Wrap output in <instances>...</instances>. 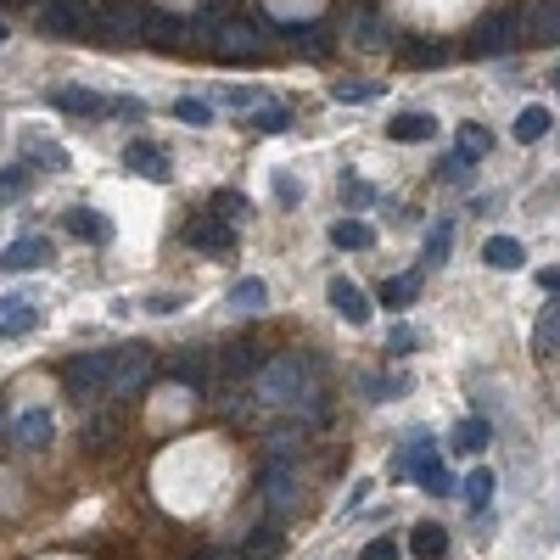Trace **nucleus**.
<instances>
[{"label":"nucleus","mask_w":560,"mask_h":560,"mask_svg":"<svg viewBox=\"0 0 560 560\" xmlns=\"http://www.w3.org/2000/svg\"><path fill=\"white\" fill-rule=\"evenodd\" d=\"M538 286H544V292L555 297V292H560V269H538Z\"/></svg>","instance_id":"obj_43"},{"label":"nucleus","mask_w":560,"mask_h":560,"mask_svg":"<svg viewBox=\"0 0 560 560\" xmlns=\"http://www.w3.org/2000/svg\"><path fill=\"white\" fill-rule=\"evenodd\" d=\"M331 96H336V101H353V107H359V101H376V96H381V79H336V84H331Z\"/></svg>","instance_id":"obj_30"},{"label":"nucleus","mask_w":560,"mask_h":560,"mask_svg":"<svg viewBox=\"0 0 560 560\" xmlns=\"http://www.w3.org/2000/svg\"><path fill=\"white\" fill-rule=\"evenodd\" d=\"M549 84H555V96H560V68H555V73H549Z\"/></svg>","instance_id":"obj_45"},{"label":"nucleus","mask_w":560,"mask_h":560,"mask_svg":"<svg viewBox=\"0 0 560 560\" xmlns=\"http://www.w3.org/2000/svg\"><path fill=\"white\" fill-rule=\"evenodd\" d=\"M359 560H398V544H392V538H370V544L359 549Z\"/></svg>","instance_id":"obj_39"},{"label":"nucleus","mask_w":560,"mask_h":560,"mask_svg":"<svg viewBox=\"0 0 560 560\" xmlns=\"http://www.w3.org/2000/svg\"><path fill=\"white\" fill-rule=\"evenodd\" d=\"M331 241L342 252H370V247H376V230H370L364 219H336L331 224Z\"/></svg>","instance_id":"obj_20"},{"label":"nucleus","mask_w":560,"mask_h":560,"mask_svg":"<svg viewBox=\"0 0 560 560\" xmlns=\"http://www.w3.org/2000/svg\"><path fill=\"white\" fill-rule=\"evenodd\" d=\"M415 482L426 493H437V499H448V493H460V482L448 476V465L443 460H426V465H415Z\"/></svg>","instance_id":"obj_25"},{"label":"nucleus","mask_w":560,"mask_h":560,"mask_svg":"<svg viewBox=\"0 0 560 560\" xmlns=\"http://www.w3.org/2000/svg\"><path fill=\"white\" fill-rule=\"evenodd\" d=\"M62 387H68L73 404H90L107 392V353H79V359L62 364Z\"/></svg>","instance_id":"obj_3"},{"label":"nucleus","mask_w":560,"mask_h":560,"mask_svg":"<svg viewBox=\"0 0 560 560\" xmlns=\"http://www.w3.org/2000/svg\"><path fill=\"white\" fill-rule=\"evenodd\" d=\"M510 135H516L521 146L544 140V135H549V112H544V107H521V112H516V124H510Z\"/></svg>","instance_id":"obj_27"},{"label":"nucleus","mask_w":560,"mask_h":560,"mask_svg":"<svg viewBox=\"0 0 560 560\" xmlns=\"http://www.w3.org/2000/svg\"><path fill=\"white\" fill-rule=\"evenodd\" d=\"M213 560H236V555H213Z\"/></svg>","instance_id":"obj_46"},{"label":"nucleus","mask_w":560,"mask_h":560,"mask_svg":"<svg viewBox=\"0 0 560 560\" xmlns=\"http://www.w3.org/2000/svg\"><path fill=\"white\" fill-rule=\"evenodd\" d=\"M387 353H392V359H409V353H415V331H409V325H392Z\"/></svg>","instance_id":"obj_37"},{"label":"nucleus","mask_w":560,"mask_h":560,"mask_svg":"<svg viewBox=\"0 0 560 560\" xmlns=\"http://www.w3.org/2000/svg\"><path fill=\"white\" fill-rule=\"evenodd\" d=\"M51 432H56V420L45 415V409H28V415H17V426H12V437L23 448H40V443H51Z\"/></svg>","instance_id":"obj_19"},{"label":"nucleus","mask_w":560,"mask_h":560,"mask_svg":"<svg viewBox=\"0 0 560 560\" xmlns=\"http://www.w3.org/2000/svg\"><path fill=\"white\" fill-rule=\"evenodd\" d=\"M297 493H303V488H297V471H292V465H286V460H269L264 465V499H269V510H292Z\"/></svg>","instance_id":"obj_10"},{"label":"nucleus","mask_w":560,"mask_h":560,"mask_svg":"<svg viewBox=\"0 0 560 560\" xmlns=\"http://www.w3.org/2000/svg\"><path fill=\"white\" fill-rule=\"evenodd\" d=\"M275 196L286 202V208H292V202H297L303 191H297V180H292V174H275Z\"/></svg>","instance_id":"obj_41"},{"label":"nucleus","mask_w":560,"mask_h":560,"mask_svg":"<svg viewBox=\"0 0 560 560\" xmlns=\"http://www.w3.org/2000/svg\"><path fill=\"white\" fill-rule=\"evenodd\" d=\"M392 140H404V146H420V140H437V118L432 112H398L387 124Z\"/></svg>","instance_id":"obj_14"},{"label":"nucleus","mask_w":560,"mask_h":560,"mask_svg":"<svg viewBox=\"0 0 560 560\" xmlns=\"http://www.w3.org/2000/svg\"><path fill=\"white\" fill-rule=\"evenodd\" d=\"M420 292V269H409V275H392L387 286H381V308H409Z\"/></svg>","instance_id":"obj_26"},{"label":"nucleus","mask_w":560,"mask_h":560,"mask_svg":"<svg viewBox=\"0 0 560 560\" xmlns=\"http://www.w3.org/2000/svg\"><path fill=\"white\" fill-rule=\"evenodd\" d=\"M174 118L191 124V129H208L213 124V107H208V101H196V96H185V101H174Z\"/></svg>","instance_id":"obj_33"},{"label":"nucleus","mask_w":560,"mask_h":560,"mask_svg":"<svg viewBox=\"0 0 560 560\" xmlns=\"http://www.w3.org/2000/svg\"><path fill=\"white\" fill-rule=\"evenodd\" d=\"M0 40H6V23H0Z\"/></svg>","instance_id":"obj_47"},{"label":"nucleus","mask_w":560,"mask_h":560,"mask_svg":"<svg viewBox=\"0 0 560 560\" xmlns=\"http://www.w3.org/2000/svg\"><path fill=\"white\" fill-rule=\"evenodd\" d=\"M493 482H499V476H493L488 465H476V471H471V476H465V482H460L465 504H471V510H488V504H493Z\"/></svg>","instance_id":"obj_24"},{"label":"nucleus","mask_w":560,"mask_h":560,"mask_svg":"<svg viewBox=\"0 0 560 560\" xmlns=\"http://www.w3.org/2000/svg\"><path fill=\"white\" fill-rule=\"evenodd\" d=\"M342 202H348V208H370V202H376V191H370L364 180H353V174H342Z\"/></svg>","instance_id":"obj_36"},{"label":"nucleus","mask_w":560,"mask_h":560,"mask_svg":"<svg viewBox=\"0 0 560 560\" xmlns=\"http://www.w3.org/2000/svg\"><path fill=\"white\" fill-rule=\"evenodd\" d=\"M40 264H51V241L45 236H23L0 252V269H40Z\"/></svg>","instance_id":"obj_12"},{"label":"nucleus","mask_w":560,"mask_h":560,"mask_svg":"<svg viewBox=\"0 0 560 560\" xmlns=\"http://www.w3.org/2000/svg\"><path fill=\"white\" fill-rule=\"evenodd\" d=\"M331 308H336V314H342L348 325H370V314H376V303L364 297V286H353L348 275L331 280Z\"/></svg>","instance_id":"obj_8"},{"label":"nucleus","mask_w":560,"mask_h":560,"mask_svg":"<svg viewBox=\"0 0 560 560\" xmlns=\"http://www.w3.org/2000/svg\"><path fill=\"white\" fill-rule=\"evenodd\" d=\"M23 157L28 163H45V168H68V152L51 146V140H23Z\"/></svg>","instance_id":"obj_32"},{"label":"nucleus","mask_w":560,"mask_h":560,"mask_svg":"<svg viewBox=\"0 0 560 560\" xmlns=\"http://www.w3.org/2000/svg\"><path fill=\"white\" fill-rule=\"evenodd\" d=\"M448 443L460 448V454H482V448L493 443V426L471 415V420H460V426H454V437H448Z\"/></svg>","instance_id":"obj_22"},{"label":"nucleus","mask_w":560,"mask_h":560,"mask_svg":"<svg viewBox=\"0 0 560 560\" xmlns=\"http://www.w3.org/2000/svg\"><path fill=\"white\" fill-rule=\"evenodd\" d=\"M157 359L146 342H129V348L107 353V392H118V398H129V392H140L146 381H152Z\"/></svg>","instance_id":"obj_2"},{"label":"nucleus","mask_w":560,"mask_h":560,"mask_svg":"<svg viewBox=\"0 0 560 560\" xmlns=\"http://www.w3.org/2000/svg\"><path fill=\"white\" fill-rule=\"evenodd\" d=\"M532 348L544 353V359H555L560 353V292L544 303V314H538V325H532Z\"/></svg>","instance_id":"obj_16"},{"label":"nucleus","mask_w":560,"mask_h":560,"mask_svg":"<svg viewBox=\"0 0 560 560\" xmlns=\"http://www.w3.org/2000/svg\"><path fill=\"white\" fill-rule=\"evenodd\" d=\"M264 353H258V342H247V336H236V342H224L219 348V376H252V370H264Z\"/></svg>","instance_id":"obj_11"},{"label":"nucleus","mask_w":560,"mask_h":560,"mask_svg":"<svg viewBox=\"0 0 560 560\" xmlns=\"http://www.w3.org/2000/svg\"><path fill=\"white\" fill-rule=\"evenodd\" d=\"M521 28H527V40H538V45L560 40V0H532Z\"/></svg>","instance_id":"obj_13"},{"label":"nucleus","mask_w":560,"mask_h":560,"mask_svg":"<svg viewBox=\"0 0 560 560\" xmlns=\"http://www.w3.org/2000/svg\"><path fill=\"white\" fill-rule=\"evenodd\" d=\"M409 549H415L420 560H443V549H448V532L437 527V521H420V527L409 532Z\"/></svg>","instance_id":"obj_23"},{"label":"nucleus","mask_w":560,"mask_h":560,"mask_svg":"<svg viewBox=\"0 0 560 560\" xmlns=\"http://www.w3.org/2000/svg\"><path fill=\"white\" fill-rule=\"evenodd\" d=\"M146 308H152V314H174V308H185V297L180 292H152V297H146Z\"/></svg>","instance_id":"obj_40"},{"label":"nucleus","mask_w":560,"mask_h":560,"mask_svg":"<svg viewBox=\"0 0 560 560\" xmlns=\"http://www.w3.org/2000/svg\"><path fill=\"white\" fill-rule=\"evenodd\" d=\"M448 252H454V219H437L426 230V264H448Z\"/></svg>","instance_id":"obj_29"},{"label":"nucleus","mask_w":560,"mask_h":560,"mask_svg":"<svg viewBox=\"0 0 560 560\" xmlns=\"http://www.w3.org/2000/svg\"><path fill=\"white\" fill-rule=\"evenodd\" d=\"M213 370H219V353L213 348H191V353H180V359L168 364V376L185 381V387H196V392L213 387Z\"/></svg>","instance_id":"obj_6"},{"label":"nucleus","mask_w":560,"mask_h":560,"mask_svg":"<svg viewBox=\"0 0 560 560\" xmlns=\"http://www.w3.org/2000/svg\"><path fill=\"white\" fill-rule=\"evenodd\" d=\"M112 112H118V118H140V112H146V107H140V101H129V96H124V101H112Z\"/></svg>","instance_id":"obj_44"},{"label":"nucleus","mask_w":560,"mask_h":560,"mask_svg":"<svg viewBox=\"0 0 560 560\" xmlns=\"http://www.w3.org/2000/svg\"><path fill=\"white\" fill-rule=\"evenodd\" d=\"M56 112H68V118H101V112H112V101H101L96 90H56Z\"/></svg>","instance_id":"obj_17"},{"label":"nucleus","mask_w":560,"mask_h":560,"mask_svg":"<svg viewBox=\"0 0 560 560\" xmlns=\"http://www.w3.org/2000/svg\"><path fill=\"white\" fill-rule=\"evenodd\" d=\"M516 28H521V17H510V12H493L488 23H476V28H471V56H504V51H510V45L521 40Z\"/></svg>","instance_id":"obj_4"},{"label":"nucleus","mask_w":560,"mask_h":560,"mask_svg":"<svg viewBox=\"0 0 560 560\" xmlns=\"http://www.w3.org/2000/svg\"><path fill=\"white\" fill-rule=\"evenodd\" d=\"M68 236L73 241H96L101 247V241H112V219H101L96 208H73L68 213Z\"/></svg>","instance_id":"obj_18"},{"label":"nucleus","mask_w":560,"mask_h":560,"mask_svg":"<svg viewBox=\"0 0 560 560\" xmlns=\"http://www.w3.org/2000/svg\"><path fill=\"white\" fill-rule=\"evenodd\" d=\"M404 62H420V68H443L448 51H443V45H404Z\"/></svg>","instance_id":"obj_35"},{"label":"nucleus","mask_w":560,"mask_h":560,"mask_svg":"<svg viewBox=\"0 0 560 560\" xmlns=\"http://www.w3.org/2000/svg\"><path fill=\"white\" fill-rule=\"evenodd\" d=\"M23 180H28L23 168H6V174H0V196H17V191H23Z\"/></svg>","instance_id":"obj_42"},{"label":"nucleus","mask_w":560,"mask_h":560,"mask_svg":"<svg viewBox=\"0 0 560 560\" xmlns=\"http://www.w3.org/2000/svg\"><path fill=\"white\" fill-rule=\"evenodd\" d=\"M493 152V135L482 124H460V157L465 163H476V157H488Z\"/></svg>","instance_id":"obj_31"},{"label":"nucleus","mask_w":560,"mask_h":560,"mask_svg":"<svg viewBox=\"0 0 560 560\" xmlns=\"http://www.w3.org/2000/svg\"><path fill=\"white\" fill-rule=\"evenodd\" d=\"M124 168H135L140 180H152V185H168V174H174L168 152H163V146H152V140H129V146H124Z\"/></svg>","instance_id":"obj_5"},{"label":"nucleus","mask_w":560,"mask_h":560,"mask_svg":"<svg viewBox=\"0 0 560 560\" xmlns=\"http://www.w3.org/2000/svg\"><path fill=\"white\" fill-rule=\"evenodd\" d=\"M482 258H488L493 269H521L527 264V247H521L516 236H493V241H482Z\"/></svg>","instance_id":"obj_21"},{"label":"nucleus","mask_w":560,"mask_h":560,"mask_svg":"<svg viewBox=\"0 0 560 560\" xmlns=\"http://www.w3.org/2000/svg\"><path fill=\"white\" fill-rule=\"evenodd\" d=\"M320 392V364L308 359V353H280L269 359L258 376H252V398L269 409H292V404H308Z\"/></svg>","instance_id":"obj_1"},{"label":"nucleus","mask_w":560,"mask_h":560,"mask_svg":"<svg viewBox=\"0 0 560 560\" xmlns=\"http://www.w3.org/2000/svg\"><path fill=\"white\" fill-rule=\"evenodd\" d=\"M286 124H292V112H286V107H264V112L252 107V129H264V135H280Z\"/></svg>","instance_id":"obj_34"},{"label":"nucleus","mask_w":560,"mask_h":560,"mask_svg":"<svg viewBox=\"0 0 560 560\" xmlns=\"http://www.w3.org/2000/svg\"><path fill=\"white\" fill-rule=\"evenodd\" d=\"M34 325H40V308L28 297H0V336H23Z\"/></svg>","instance_id":"obj_15"},{"label":"nucleus","mask_w":560,"mask_h":560,"mask_svg":"<svg viewBox=\"0 0 560 560\" xmlns=\"http://www.w3.org/2000/svg\"><path fill=\"white\" fill-rule=\"evenodd\" d=\"M185 241H191L196 252H230V247H236V230H230L224 219H213V208H208L202 219L185 224Z\"/></svg>","instance_id":"obj_9"},{"label":"nucleus","mask_w":560,"mask_h":560,"mask_svg":"<svg viewBox=\"0 0 560 560\" xmlns=\"http://www.w3.org/2000/svg\"><path fill=\"white\" fill-rule=\"evenodd\" d=\"M208 45H213V56H224V62H241V56H258V51H264V40H258L247 23H224V28H213Z\"/></svg>","instance_id":"obj_7"},{"label":"nucleus","mask_w":560,"mask_h":560,"mask_svg":"<svg viewBox=\"0 0 560 560\" xmlns=\"http://www.w3.org/2000/svg\"><path fill=\"white\" fill-rule=\"evenodd\" d=\"M224 107H258V90H247V84H230V90H219Z\"/></svg>","instance_id":"obj_38"},{"label":"nucleus","mask_w":560,"mask_h":560,"mask_svg":"<svg viewBox=\"0 0 560 560\" xmlns=\"http://www.w3.org/2000/svg\"><path fill=\"white\" fill-rule=\"evenodd\" d=\"M269 303V286L264 280H236V286H230V308H241V314H258V308Z\"/></svg>","instance_id":"obj_28"}]
</instances>
